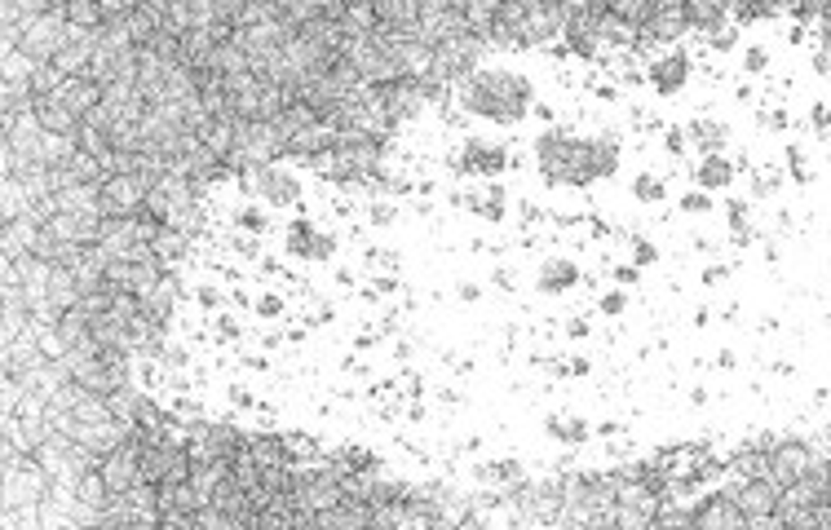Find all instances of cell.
<instances>
[{
	"mask_svg": "<svg viewBox=\"0 0 831 530\" xmlns=\"http://www.w3.org/2000/svg\"><path fill=\"white\" fill-rule=\"evenodd\" d=\"M261 195L270 199V204H293L297 199V181L288 177V172H279V168H261Z\"/></svg>",
	"mask_w": 831,
	"mask_h": 530,
	"instance_id": "6da1fadb",
	"label": "cell"
}]
</instances>
